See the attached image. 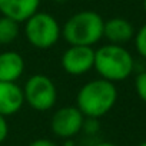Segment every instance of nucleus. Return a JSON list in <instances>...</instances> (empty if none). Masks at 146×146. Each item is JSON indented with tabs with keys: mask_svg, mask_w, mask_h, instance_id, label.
Masks as SVG:
<instances>
[{
	"mask_svg": "<svg viewBox=\"0 0 146 146\" xmlns=\"http://www.w3.org/2000/svg\"><path fill=\"white\" fill-rule=\"evenodd\" d=\"M25 105L23 89L17 82H0V115L5 117L16 115Z\"/></svg>",
	"mask_w": 146,
	"mask_h": 146,
	"instance_id": "nucleus-8",
	"label": "nucleus"
},
{
	"mask_svg": "<svg viewBox=\"0 0 146 146\" xmlns=\"http://www.w3.org/2000/svg\"><path fill=\"white\" fill-rule=\"evenodd\" d=\"M25 36L30 46L39 50L52 49L62 37L57 19L46 12H36L25 22Z\"/></svg>",
	"mask_w": 146,
	"mask_h": 146,
	"instance_id": "nucleus-4",
	"label": "nucleus"
},
{
	"mask_svg": "<svg viewBox=\"0 0 146 146\" xmlns=\"http://www.w3.org/2000/svg\"><path fill=\"white\" fill-rule=\"evenodd\" d=\"M95 146H117V145H115L112 142H100V143H96Z\"/></svg>",
	"mask_w": 146,
	"mask_h": 146,
	"instance_id": "nucleus-17",
	"label": "nucleus"
},
{
	"mask_svg": "<svg viewBox=\"0 0 146 146\" xmlns=\"http://www.w3.org/2000/svg\"><path fill=\"white\" fill-rule=\"evenodd\" d=\"M117 100L116 85L102 78L86 82L76 95V108L85 117L100 119L108 115Z\"/></svg>",
	"mask_w": 146,
	"mask_h": 146,
	"instance_id": "nucleus-1",
	"label": "nucleus"
},
{
	"mask_svg": "<svg viewBox=\"0 0 146 146\" xmlns=\"http://www.w3.org/2000/svg\"><path fill=\"white\" fill-rule=\"evenodd\" d=\"M9 135V123H7V117H5L3 115H0V145H2Z\"/></svg>",
	"mask_w": 146,
	"mask_h": 146,
	"instance_id": "nucleus-15",
	"label": "nucleus"
},
{
	"mask_svg": "<svg viewBox=\"0 0 146 146\" xmlns=\"http://www.w3.org/2000/svg\"><path fill=\"white\" fill-rule=\"evenodd\" d=\"M103 37L112 44H125L135 37L133 25L123 17H112L103 23Z\"/></svg>",
	"mask_w": 146,
	"mask_h": 146,
	"instance_id": "nucleus-10",
	"label": "nucleus"
},
{
	"mask_svg": "<svg viewBox=\"0 0 146 146\" xmlns=\"http://www.w3.org/2000/svg\"><path fill=\"white\" fill-rule=\"evenodd\" d=\"M85 116L76 106H63L57 109L50 119L53 135L62 139H70L83 130Z\"/></svg>",
	"mask_w": 146,
	"mask_h": 146,
	"instance_id": "nucleus-6",
	"label": "nucleus"
},
{
	"mask_svg": "<svg viewBox=\"0 0 146 146\" xmlns=\"http://www.w3.org/2000/svg\"><path fill=\"white\" fill-rule=\"evenodd\" d=\"M66 146H67V145H66ZM69 146H73V145H69Z\"/></svg>",
	"mask_w": 146,
	"mask_h": 146,
	"instance_id": "nucleus-21",
	"label": "nucleus"
},
{
	"mask_svg": "<svg viewBox=\"0 0 146 146\" xmlns=\"http://www.w3.org/2000/svg\"><path fill=\"white\" fill-rule=\"evenodd\" d=\"M27 146H57V143L52 139H46V137H40V139H36L33 142H30Z\"/></svg>",
	"mask_w": 146,
	"mask_h": 146,
	"instance_id": "nucleus-16",
	"label": "nucleus"
},
{
	"mask_svg": "<svg viewBox=\"0 0 146 146\" xmlns=\"http://www.w3.org/2000/svg\"><path fill=\"white\" fill-rule=\"evenodd\" d=\"M22 89L25 103L37 112H47L53 109L57 102V88L54 82L42 73L30 76Z\"/></svg>",
	"mask_w": 146,
	"mask_h": 146,
	"instance_id": "nucleus-5",
	"label": "nucleus"
},
{
	"mask_svg": "<svg viewBox=\"0 0 146 146\" xmlns=\"http://www.w3.org/2000/svg\"><path fill=\"white\" fill-rule=\"evenodd\" d=\"M54 2H57V3H63L64 0H54Z\"/></svg>",
	"mask_w": 146,
	"mask_h": 146,
	"instance_id": "nucleus-20",
	"label": "nucleus"
},
{
	"mask_svg": "<svg viewBox=\"0 0 146 146\" xmlns=\"http://www.w3.org/2000/svg\"><path fill=\"white\" fill-rule=\"evenodd\" d=\"M137 146H146V140H145V142H142V143H139Z\"/></svg>",
	"mask_w": 146,
	"mask_h": 146,
	"instance_id": "nucleus-19",
	"label": "nucleus"
},
{
	"mask_svg": "<svg viewBox=\"0 0 146 146\" xmlns=\"http://www.w3.org/2000/svg\"><path fill=\"white\" fill-rule=\"evenodd\" d=\"M135 46L142 59L146 60V23L135 33Z\"/></svg>",
	"mask_w": 146,
	"mask_h": 146,
	"instance_id": "nucleus-13",
	"label": "nucleus"
},
{
	"mask_svg": "<svg viewBox=\"0 0 146 146\" xmlns=\"http://www.w3.org/2000/svg\"><path fill=\"white\" fill-rule=\"evenodd\" d=\"M20 35V23L6 16H0V44H12Z\"/></svg>",
	"mask_w": 146,
	"mask_h": 146,
	"instance_id": "nucleus-12",
	"label": "nucleus"
},
{
	"mask_svg": "<svg viewBox=\"0 0 146 146\" xmlns=\"http://www.w3.org/2000/svg\"><path fill=\"white\" fill-rule=\"evenodd\" d=\"M25 72V59L16 50L0 53V82H17Z\"/></svg>",
	"mask_w": 146,
	"mask_h": 146,
	"instance_id": "nucleus-11",
	"label": "nucleus"
},
{
	"mask_svg": "<svg viewBox=\"0 0 146 146\" xmlns=\"http://www.w3.org/2000/svg\"><path fill=\"white\" fill-rule=\"evenodd\" d=\"M103 17L95 10L72 15L62 26V37L70 46H93L103 37Z\"/></svg>",
	"mask_w": 146,
	"mask_h": 146,
	"instance_id": "nucleus-3",
	"label": "nucleus"
},
{
	"mask_svg": "<svg viewBox=\"0 0 146 146\" xmlns=\"http://www.w3.org/2000/svg\"><path fill=\"white\" fill-rule=\"evenodd\" d=\"M136 67L132 53L122 44L108 43L95 50L93 69L98 75L112 83L126 80Z\"/></svg>",
	"mask_w": 146,
	"mask_h": 146,
	"instance_id": "nucleus-2",
	"label": "nucleus"
},
{
	"mask_svg": "<svg viewBox=\"0 0 146 146\" xmlns=\"http://www.w3.org/2000/svg\"><path fill=\"white\" fill-rule=\"evenodd\" d=\"M135 90L142 102L146 103V69L139 72L135 79Z\"/></svg>",
	"mask_w": 146,
	"mask_h": 146,
	"instance_id": "nucleus-14",
	"label": "nucleus"
},
{
	"mask_svg": "<svg viewBox=\"0 0 146 146\" xmlns=\"http://www.w3.org/2000/svg\"><path fill=\"white\" fill-rule=\"evenodd\" d=\"M40 0H0V15L25 23L30 16L39 12Z\"/></svg>",
	"mask_w": 146,
	"mask_h": 146,
	"instance_id": "nucleus-9",
	"label": "nucleus"
},
{
	"mask_svg": "<svg viewBox=\"0 0 146 146\" xmlns=\"http://www.w3.org/2000/svg\"><path fill=\"white\" fill-rule=\"evenodd\" d=\"M143 10H145V13H146V0H143Z\"/></svg>",
	"mask_w": 146,
	"mask_h": 146,
	"instance_id": "nucleus-18",
	"label": "nucleus"
},
{
	"mask_svg": "<svg viewBox=\"0 0 146 146\" xmlns=\"http://www.w3.org/2000/svg\"><path fill=\"white\" fill-rule=\"evenodd\" d=\"M95 49L90 46H69L62 57L60 66L70 76H83L93 69Z\"/></svg>",
	"mask_w": 146,
	"mask_h": 146,
	"instance_id": "nucleus-7",
	"label": "nucleus"
}]
</instances>
